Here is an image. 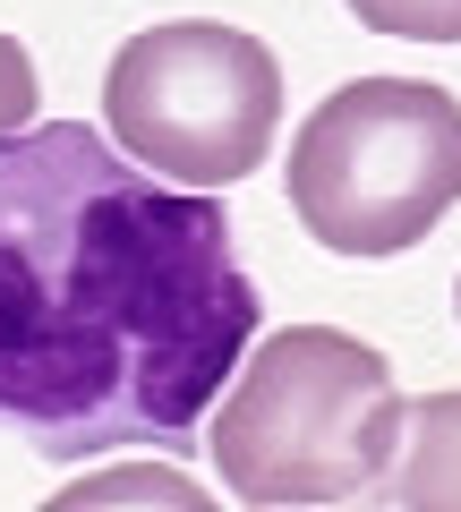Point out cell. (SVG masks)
I'll return each instance as SVG.
<instances>
[{
    "instance_id": "1",
    "label": "cell",
    "mask_w": 461,
    "mask_h": 512,
    "mask_svg": "<svg viewBox=\"0 0 461 512\" xmlns=\"http://www.w3.org/2000/svg\"><path fill=\"white\" fill-rule=\"evenodd\" d=\"M257 282L205 188H154L86 120L0 146V436L43 461L188 453L248 367Z\"/></svg>"
},
{
    "instance_id": "2",
    "label": "cell",
    "mask_w": 461,
    "mask_h": 512,
    "mask_svg": "<svg viewBox=\"0 0 461 512\" xmlns=\"http://www.w3.org/2000/svg\"><path fill=\"white\" fill-rule=\"evenodd\" d=\"M410 402L359 333L282 325L248 350L214 410V470L248 504H359L393 487Z\"/></svg>"
},
{
    "instance_id": "3",
    "label": "cell",
    "mask_w": 461,
    "mask_h": 512,
    "mask_svg": "<svg viewBox=\"0 0 461 512\" xmlns=\"http://www.w3.org/2000/svg\"><path fill=\"white\" fill-rule=\"evenodd\" d=\"M461 205V103L419 77H351L291 137V214L333 256H402Z\"/></svg>"
},
{
    "instance_id": "4",
    "label": "cell",
    "mask_w": 461,
    "mask_h": 512,
    "mask_svg": "<svg viewBox=\"0 0 461 512\" xmlns=\"http://www.w3.org/2000/svg\"><path fill=\"white\" fill-rule=\"evenodd\" d=\"M103 120L137 154V171L214 197L274 154L282 60L257 35L214 18L146 26V35L120 43V60L103 77Z\"/></svg>"
},
{
    "instance_id": "5",
    "label": "cell",
    "mask_w": 461,
    "mask_h": 512,
    "mask_svg": "<svg viewBox=\"0 0 461 512\" xmlns=\"http://www.w3.org/2000/svg\"><path fill=\"white\" fill-rule=\"evenodd\" d=\"M393 504L402 512H461V393H427L402 427L393 461Z\"/></svg>"
},
{
    "instance_id": "6",
    "label": "cell",
    "mask_w": 461,
    "mask_h": 512,
    "mask_svg": "<svg viewBox=\"0 0 461 512\" xmlns=\"http://www.w3.org/2000/svg\"><path fill=\"white\" fill-rule=\"evenodd\" d=\"M43 512H214V495L171 461H111V470L69 478Z\"/></svg>"
},
{
    "instance_id": "7",
    "label": "cell",
    "mask_w": 461,
    "mask_h": 512,
    "mask_svg": "<svg viewBox=\"0 0 461 512\" xmlns=\"http://www.w3.org/2000/svg\"><path fill=\"white\" fill-rule=\"evenodd\" d=\"M351 18L393 43H461V0H351Z\"/></svg>"
},
{
    "instance_id": "8",
    "label": "cell",
    "mask_w": 461,
    "mask_h": 512,
    "mask_svg": "<svg viewBox=\"0 0 461 512\" xmlns=\"http://www.w3.org/2000/svg\"><path fill=\"white\" fill-rule=\"evenodd\" d=\"M35 103H43L35 60H26V43H18V35H0V146L35 128Z\"/></svg>"
},
{
    "instance_id": "9",
    "label": "cell",
    "mask_w": 461,
    "mask_h": 512,
    "mask_svg": "<svg viewBox=\"0 0 461 512\" xmlns=\"http://www.w3.org/2000/svg\"><path fill=\"white\" fill-rule=\"evenodd\" d=\"M248 512H274V504H248ZM342 512H368V504H342Z\"/></svg>"
},
{
    "instance_id": "10",
    "label": "cell",
    "mask_w": 461,
    "mask_h": 512,
    "mask_svg": "<svg viewBox=\"0 0 461 512\" xmlns=\"http://www.w3.org/2000/svg\"><path fill=\"white\" fill-rule=\"evenodd\" d=\"M453 308H461V291H453Z\"/></svg>"
}]
</instances>
